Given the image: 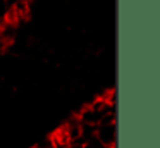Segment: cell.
Returning <instances> with one entry per match:
<instances>
[{
    "label": "cell",
    "instance_id": "6da1fadb",
    "mask_svg": "<svg viewBox=\"0 0 160 148\" xmlns=\"http://www.w3.org/2000/svg\"><path fill=\"white\" fill-rule=\"evenodd\" d=\"M110 117H114V102H112V98H107V96H102V98L90 102L78 114V119L81 120V124L91 127H95L105 119H110Z\"/></svg>",
    "mask_w": 160,
    "mask_h": 148
},
{
    "label": "cell",
    "instance_id": "7a4b0ae2",
    "mask_svg": "<svg viewBox=\"0 0 160 148\" xmlns=\"http://www.w3.org/2000/svg\"><path fill=\"white\" fill-rule=\"evenodd\" d=\"M115 140H117L115 117L105 119L95 126V141H98L103 148H115Z\"/></svg>",
    "mask_w": 160,
    "mask_h": 148
},
{
    "label": "cell",
    "instance_id": "3957f363",
    "mask_svg": "<svg viewBox=\"0 0 160 148\" xmlns=\"http://www.w3.org/2000/svg\"><path fill=\"white\" fill-rule=\"evenodd\" d=\"M9 19V0H0V24Z\"/></svg>",
    "mask_w": 160,
    "mask_h": 148
},
{
    "label": "cell",
    "instance_id": "277c9868",
    "mask_svg": "<svg viewBox=\"0 0 160 148\" xmlns=\"http://www.w3.org/2000/svg\"><path fill=\"white\" fill-rule=\"evenodd\" d=\"M42 148H69V146H67V145H62V143H59V141H53L52 138H50L48 145H47V146H42Z\"/></svg>",
    "mask_w": 160,
    "mask_h": 148
}]
</instances>
